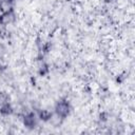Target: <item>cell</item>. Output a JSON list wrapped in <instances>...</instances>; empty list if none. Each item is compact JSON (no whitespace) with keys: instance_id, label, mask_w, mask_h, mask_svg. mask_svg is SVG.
<instances>
[{"instance_id":"cell-2","label":"cell","mask_w":135,"mask_h":135,"mask_svg":"<svg viewBox=\"0 0 135 135\" xmlns=\"http://www.w3.org/2000/svg\"><path fill=\"white\" fill-rule=\"evenodd\" d=\"M37 120H38V118H37L36 114L33 112H28V113L24 114V116H23V123L27 128H35L37 126Z\"/></svg>"},{"instance_id":"cell-3","label":"cell","mask_w":135,"mask_h":135,"mask_svg":"<svg viewBox=\"0 0 135 135\" xmlns=\"http://www.w3.org/2000/svg\"><path fill=\"white\" fill-rule=\"evenodd\" d=\"M38 117H39L41 120L46 121V120H50V119L52 118V113H51L50 111H47V110H42V111L39 112Z\"/></svg>"},{"instance_id":"cell-1","label":"cell","mask_w":135,"mask_h":135,"mask_svg":"<svg viewBox=\"0 0 135 135\" xmlns=\"http://www.w3.org/2000/svg\"><path fill=\"white\" fill-rule=\"evenodd\" d=\"M70 111H71V107H70V102L68 100L63 99V100H60L56 103L55 112H56L58 117H60L62 119L65 118L70 114Z\"/></svg>"}]
</instances>
